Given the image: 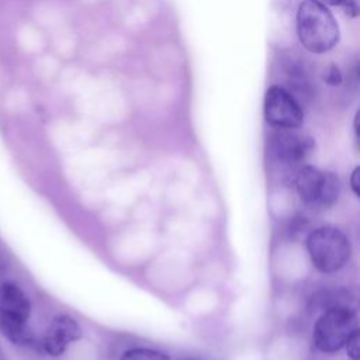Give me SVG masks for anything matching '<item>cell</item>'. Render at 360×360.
Masks as SVG:
<instances>
[{
	"label": "cell",
	"mask_w": 360,
	"mask_h": 360,
	"mask_svg": "<svg viewBox=\"0 0 360 360\" xmlns=\"http://www.w3.org/2000/svg\"><path fill=\"white\" fill-rule=\"evenodd\" d=\"M300 44L311 53L321 55L333 49L340 30L330 10L319 0H302L295 17Z\"/></svg>",
	"instance_id": "1"
},
{
	"label": "cell",
	"mask_w": 360,
	"mask_h": 360,
	"mask_svg": "<svg viewBox=\"0 0 360 360\" xmlns=\"http://www.w3.org/2000/svg\"><path fill=\"white\" fill-rule=\"evenodd\" d=\"M307 249L312 264L322 273L340 270L350 257V243L346 235L333 226H321L307 238Z\"/></svg>",
	"instance_id": "2"
},
{
	"label": "cell",
	"mask_w": 360,
	"mask_h": 360,
	"mask_svg": "<svg viewBox=\"0 0 360 360\" xmlns=\"http://www.w3.org/2000/svg\"><path fill=\"white\" fill-rule=\"evenodd\" d=\"M357 330V316L353 307H332L322 311L314 326V343L323 353L340 350Z\"/></svg>",
	"instance_id": "3"
},
{
	"label": "cell",
	"mask_w": 360,
	"mask_h": 360,
	"mask_svg": "<svg viewBox=\"0 0 360 360\" xmlns=\"http://www.w3.org/2000/svg\"><path fill=\"white\" fill-rule=\"evenodd\" d=\"M263 112L266 122L277 129H298L304 121L300 103L290 91L277 84L267 89Z\"/></svg>",
	"instance_id": "4"
},
{
	"label": "cell",
	"mask_w": 360,
	"mask_h": 360,
	"mask_svg": "<svg viewBox=\"0 0 360 360\" xmlns=\"http://www.w3.org/2000/svg\"><path fill=\"white\" fill-rule=\"evenodd\" d=\"M314 139L295 129H277L270 139L273 158L285 167L298 169L300 165L312 153Z\"/></svg>",
	"instance_id": "5"
},
{
	"label": "cell",
	"mask_w": 360,
	"mask_h": 360,
	"mask_svg": "<svg viewBox=\"0 0 360 360\" xmlns=\"http://www.w3.org/2000/svg\"><path fill=\"white\" fill-rule=\"evenodd\" d=\"M80 336L82 330L76 319L60 314L51 321L41 340V346L46 354L58 357L63 354L73 342L80 339Z\"/></svg>",
	"instance_id": "6"
},
{
	"label": "cell",
	"mask_w": 360,
	"mask_h": 360,
	"mask_svg": "<svg viewBox=\"0 0 360 360\" xmlns=\"http://www.w3.org/2000/svg\"><path fill=\"white\" fill-rule=\"evenodd\" d=\"M323 176H325V172L309 165H302L295 170L292 180L302 202L308 205L316 204L321 188H322Z\"/></svg>",
	"instance_id": "7"
},
{
	"label": "cell",
	"mask_w": 360,
	"mask_h": 360,
	"mask_svg": "<svg viewBox=\"0 0 360 360\" xmlns=\"http://www.w3.org/2000/svg\"><path fill=\"white\" fill-rule=\"evenodd\" d=\"M0 309L14 314L22 319H28L31 314V302L25 292L14 283L0 284Z\"/></svg>",
	"instance_id": "8"
},
{
	"label": "cell",
	"mask_w": 360,
	"mask_h": 360,
	"mask_svg": "<svg viewBox=\"0 0 360 360\" xmlns=\"http://www.w3.org/2000/svg\"><path fill=\"white\" fill-rule=\"evenodd\" d=\"M0 333L14 345L31 346L34 345V336L27 325V319H22L14 314L0 309Z\"/></svg>",
	"instance_id": "9"
},
{
	"label": "cell",
	"mask_w": 360,
	"mask_h": 360,
	"mask_svg": "<svg viewBox=\"0 0 360 360\" xmlns=\"http://www.w3.org/2000/svg\"><path fill=\"white\" fill-rule=\"evenodd\" d=\"M339 193H340V181H339L338 176L333 173H325L319 198L315 205L323 207V208L330 207L339 198Z\"/></svg>",
	"instance_id": "10"
},
{
	"label": "cell",
	"mask_w": 360,
	"mask_h": 360,
	"mask_svg": "<svg viewBox=\"0 0 360 360\" xmlns=\"http://www.w3.org/2000/svg\"><path fill=\"white\" fill-rule=\"evenodd\" d=\"M120 360H170L165 353L148 349V347H134L127 350Z\"/></svg>",
	"instance_id": "11"
},
{
	"label": "cell",
	"mask_w": 360,
	"mask_h": 360,
	"mask_svg": "<svg viewBox=\"0 0 360 360\" xmlns=\"http://www.w3.org/2000/svg\"><path fill=\"white\" fill-rule=\"evenodd\" d=\"M319 1H322L323 4L340 7L345 11V14L352 18L359 15V6H357L356 0H319Z\"/></svg>",
	"instance_id": "12"
},
{
	"label": "cell",
	"mask_w": 360,
	"mask_h": 360,
	"mask_svg": "<svg viewBox=\"0 0 360 360\" xmlns=\"http://www.w3.org/2000/svg\"><path fill=\"white\" fill-rule=\"evenodd\" d=\"M360 342V333H359V329L356 332H353V335L347 339L346 342V347H347V354L350 357V360H359L360 359V347H359V343Z\"/></svg>",
	"instance_id": "13"
},
{
	"label": "cell",
	"mask_w": 360,
	"mask_h": 360,
	"mask_svg": "<svg viewBox=\"0 0 360 360\" xmlns=\"http://www.w3.org/2000/svg\"><path fill=\"white\" fill-rule=\"evenodd\" d=\"M323 79H325V83H328L329 86H333V87L340 86V83H342V80H343L342 72H340V69H339L336 65H330V66L326 69Z\"/></svg>",
	"instance_id": "14"
},
{
	"label": "cell",
	"mask_w": 360,
	"mask_h": 360,
	"mask_svg": "<svg viewBox=\"0 0 360 360\" xmlns=\"http://www.w3.org/2000/svg\"><path fill=\"white\" fill-rule=\"evenodd\" d=\"M360 173V169L356 167L353 172H352V176H350V186H352V190L356 195H360V181H359V174Z\"/></svg>",
	"instance_id": "15"
},
{
	"label": "cell",
	"mask_w": 360,
	"mask_h": 360,
	"mask_svg": "<svg viewBox=\"0 0 360 360\" xmlns=\"http://www.w3.org/2000/svg\"><path fill=\"white\" fill-rule=\"evenodd\" d=\"M186 360H195V359H186Z\"/></svg>",
	"instance_id": "16"
}]
</instances>
